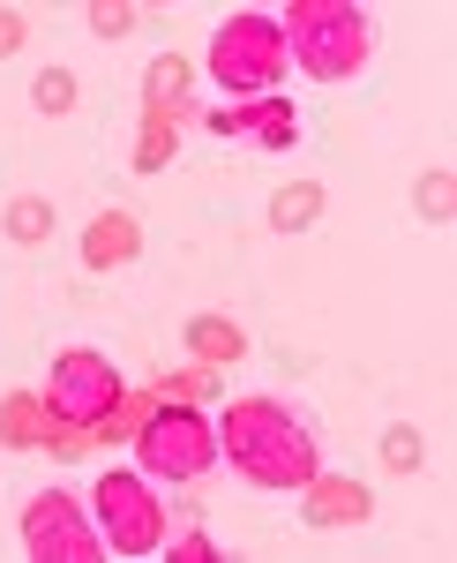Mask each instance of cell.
Instances as JSON below:
<instances>
[{"instance_id": "obj_8", "label": "cell", "mask_w": 457, "mask_h": 563, "mask_svg": "<svg viewBox=\"0 0 457 563\" xmlns=\"http://www.w3.org/2000/svg\"><path fill=\"white\" fill-rule=\"evenodd\" d=\"M300 511H308V526H323V533H337V526H368V519H375V496L360 488V481L315 474L308 488H300Z\"/></svg>"}, {"instance_id": "obj_20", "label": "cell", "mask_w": 457, "mask_h": 563, "mask_svg": "<svg viewBox=\"0 0 457 563\" xmlns=\"http://www.w3.org/2000/svg\"><path fill=\"white\" fill-rule=\"evenodd\" d=\"M382 466L413 474V466H420V429H390V435H382Z\"/></svg>"}, {"instance_id": "obj_9", "label": "cell", "mask_w": 457, "mask_h": 563, "mask_svg": "<svg viewBox=\"0 0 457 563\" xmlns=\"http://www.w3.org/2000/svg\"><path fill=\"white\" fill-rule=\"evenodd\" d=\"M143 256V218L135 211H98L83 225V263L90 271H121V263Z\"/></svg>"}, {"instance_id": "obj_6", "label": "cell", "mask_w": 457, "mask_h": 563, "mask_svg": "<svg viewBox=\"0 0 457 563\" xmlns=\"http://www.w3.org/2000/svg\"><path fill=\"white\" fill-rule=\"evenodd\" d=\"M45 406H53L60 421H76V429H98V421L121 406V368H113L105 353H90V346H68L53 361V376H45Z\"/></svg>"}, {"instance_id": "obj_5", "label": "cell", "mask_w": 457, "mask_h": 563, "mask_svg": "<svg viewBox=\"0 0 457 563\" xmlns=\"http://www.w3.org/2000/svg\"><path fill=\"white\" fill-rule=\"evenodd\" d=\"M23 549L38 563H98L105 556V533L90 526V511L68 488H38L23 504Z\"/></svg>"}, {"instance_id": "obj_12", "label": "cell", "mask_w": 457, "mask_h": 563, "mask_svg": "<svg viewBox=\"0 0 457 563\" xmlns=\"http://www.w3.org/2000/svg\"><path fill=\"white\" fill-rule=\"evenodd\" d=\"M188 353H196L203 368H225V361L248 353V331H241L233 316H188Z\"/></svg>"}, {"instance_id": "obj_15", "label": "cell", "mask_w": 457, "mask_h": 563, "mask_svg": "<svg viewBox=\"0 0 457 563\" xmlns=\"http://www.w3.org/2000/svg\"><path fill=\"white\" fill-rule=\"evenodd\" d=\"M0 225H8L15 249H38L45 233H53V203H45V196H15V203L0 211Z\"/></svg>"}, {"instance_id": "obj_7", "label": "cell", "mask_w": 457, "mask_h": 563, "mask_svg": "<svg viewBox=\"0 0 457 563\" xmlns=\"http://www.w3.org/2000/svg\"><path fill=\"white\" fill-rule=\"evenodd\" d=\"M90 511L105 526V556H151V549H166V511H158V496L135 474H105L98 496H90Z\"/></svg>"}, {"instance_id": "obj_21", "label": "cell", "mask_w": 457, "mask_h": 563, "mask_svg": "<svg viewBox=\"0 0 457 563\" xmlns=\"http://www.w3.org/2000/svg\"><path fill=\"white\" fill-rule=\"evenodd\" d=\"M90 31H98V38H127V31H135V8H121V0H98V8H90Z\"/></svg>"}, {"instance_id": "obj_10", "label": "cell", "mask_w": 457, "mask_h": 563, "mask_svg": "<svg viewBox=\"0 0 457 563\" xmlns=\"http://www.w3.org/2000/svg\"><path fill=\"white\" fill-rule=\"evenodd\" d=\"M60 429H68V421L45 406V390H8V398H0V435H8L15 451H23V443H53Z\"/></svg>"}, {"instance_id": "obj_13", "label": "cell", "mask_w": 457, "mask_h": 563, "mask_svg": "<svg viewBox=\"0 0 457 563\" xmlns=\"http://www.w3.org/2000/svg\"><path fill=\"white\" fill-rule=\"evenodd\" d=\"M210 129H218V135L255 129L263 143H270V151H286V143H292V106H286V98H263V106H241V113H218Z\"/></svg>"}, {"instance_id": "obj_19", "label": "cell", "mask_w": 457, "mask_h": 563, "mask_svg": "<svg viewBox=\"0 0 457 563\" xmlns=\"http://www.w3.org/2000/svg\"><path fill=\"white\" fill-rule=\"evenodd\" d=\"M143 421H151V398H121V406H113V413L98 421V443H105V435H127V429H143Z\"/></svg>"}, {"instance_id": "obj_16", "label": "cell", "mask_w": 457, "mask_h": 563, "mask_svg": "<svg viewBox=\"0 0 457 563\" xmlns=\"http://www.w3.org/2000/svg\"><path fill=\"white\" fill-rule=\"evenodd\" d=\"M31 98H38V113H76V98H83V90H76L68 68H45L38 84H31Z\"/></svg>"}, {"instance_id": "obj_2", "label": "cell", "mask_w": 457, "mask_h": 563, "mask_svg": "<svg viewBox=\"0 0 457 563\" xmlns=\"http://www.w3.org/2000/svg\"><path fill=\"white\" fill-rule=\"evenodd\" d=\"M278 31H286V60H300L315 84H353L375 53V23L353 0H292Z\"/></svg>"}, {"instance_id": "obj_18", "label": "cell", "mask_w": 457, "mask_h": 563, "mask_svg": "<svg viewBox=\"0 0 457 563\" xmlns=\"http://www.w3.org/2000/svg\"><path fill=\"white\" fill-rule=\"evenodd\" d=\"M166 158H172V121H143V143H135V166H143V174H158Z\"/></svg>"}, {"instance_id": "obj_3", "label": "cell", "mask_w": 457, "mask_h": 563, "mask_svg": "<svg viewBox=\"0 0 457 563\" xmlns=\"http://www.w3.org/2000/svg\"><path fill=\"white\" fill-rule=\"evenodd\" d=\"M135 466L158 481H196L218 466V429H210L196 406H158L143 429H135Z\"/></svg>"}, {"instance_id": "obj_14", "label": "cell", "mask_w": 457, "mask_h": 563, "mask_svg": "<svg viewBox=\"0 0 457 563\" xmlns=\"http://www.w3.org/2000/svg\"><path fill=\"white\" fill-rule=\"evenodd\" d=\"M315 218H323V188H315V180H286V188L270 196V225H278V233H308Z\"/></svg>"}, {"instance_id": "obj_17", "label": "cell", "mask_w": 457, "mask_h": 563, "mask_svg": "<svg viewBox=\"0 0 457 563\" xmlns=\"http://www.w3.org/2000/svg\"><path fill=\"white\" fill-rule=\"evenodd\" d=\"M413 203H420V218L450 225V211H457V180H450V174H427V180L413 188Z\"/></svg>"}, {"instance_id": "obj_23", "label": "cell", "mask_w": 457, "mask_h": 563, "mask_svg": "<svg viewBox=\"0 0 457 563\" xmlns=\"http://www.w3.org/2000/svg\"><path fill=\"white\" fill-rule=\"evenodd\" d=\"M8 53H23V15H15V8H0V60H8Z\"/></svg>"}, {"instance_id": "obj_22", "label": "cell", "mask_w": 457, "mask_h": 563, "mask_svg": "<svg viewBox=\"0 0 457 563\" xmlns=\"http://www.w3.org/2000/svg\"><path fill=\"white\" fill-rule=\"evenodd\" d=\"M218 549H210L203 533H172V563H210Z\"/></svg>"}, {"instance_id": "obj_11", "label": "cell", "mask_w": 457, "mask_h": 563, "mask_svg": "<svg viewBox=\"0 0 457 563\" xmlns=\"http://www.w3.org/2000/svg\"><path fill=\"white\" fill-rule=\"evenodd\" d=\"M188 90H196V68H188V53H158V60L143 68V106H151V121H180Z\"/></svg>"}, {"instance_id": "obj_1", "label": "cell", "mask_w": 457, "mask_h": 563, "mask_svg": "<svg viewBox=\"0 0 457 563\" xmlns=\"http://www.w3.org/2000/svg\"><path fill=\"white\" fill-rule=\"evenodd\" d=\"M218 451H225L255 488H308V481L323 474L315 435L300 429L278 398H233L225 421H218Z\"/></svg>"}, {"instance_id": "obj_4", "label": "cell", "mask_w": 457, "mask_h": 563, "mask_svg": "<svg viewBox=\"0 0 457 563\" xmlns=\"http://www.w3.org/2000/svg\"><path fill=\"white\" fill-rule=\"evenodd\" d=\"M210 76L225 90H270L286 76V31L270 23V15H225L218 23V38H210Z\"/></svg>"}]
</instances>
